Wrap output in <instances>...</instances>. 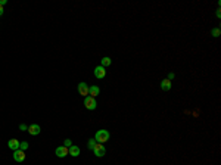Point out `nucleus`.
I'll return each mask as SVG.
<instances>
[{
  "label": "nucleus",
  "mask_w": 221,
  "mask_h": 165,
  "mask_svg": "<svg viewBox=\"0 0 221 165\" xmlns=\"http://www.w3.org/2000/svg\"><path fill=\"white\" fill-rule=\"evenodd\" d=\"M87 146H88V149H90V151H93V147L96 146V140L90 139V140H88V143H87Z\"/></svg>",
  "instance_id": "nucleus-14"
},
{
  "label": "nucleus",
  "mask_w": 221,
  "mask_h": 165,
  "mask_svg": "<svg viewBox=\"0 0 221 165\" xmlns=\"http://www.w3.org/2000/svg\"><path fill=\"white\" fill-rule=\"evenodd\" d=\"M111 64H112V59H111L109 56H105V58H102V60H100V66L106 68V66H109Z\"/></svg>",
  "instance_id": "nucleus-13"
},
{
  "label": "nucleus",
  "mask_w": 221,
  "mask_h": 165,
  "mask_svg": "<svg viewBox=\"0 0 221 165\" xmlns=\"http://www.w3.org/2000/svg\"><path fill=\"white\" fill-rule=\"evenodd\" d=\"M84 106L87 108L88 111H94V109H96V106H97L96 99H94V97H90V96L84 97Z\"/></svg>",
  "instance_id": "nucleus-2"
},
{
  "label": "nucleus",
  "mask_w": 221,
  "mask_h": 165,
  "mask_svg": "<svg viewBox=\"0 0 221 165\" xmlns=\"http://www.w3.org/2000/svg\"><path fill=\"white\" fill-rule=\"evenodd\" d=\"M19 130H21V131H28V126H25V124H21Z\"/></svg>",
  "instance_id": "nucleus-18"
},
{
  "label": "nucleus",
  "mask_w": 221,
  "mask_h": 165,
  "mask_svg": "<svg viewBox=\"0 0 221 165\" xmlns=\"http://www.w3.org/2000/svg\"><path fill=\"white\" fill-rule=\"evenodd\" d=\"M55 153H56L58 158H65V156H68V147H65V146H59V147H56Z\"/></svg>",
  "instance_id": "nucleus-5"
},
{
  "label": "nucleus",
  "mask_w": 221,
  "mask_h": 165,
  "mask_svg": "<svg viewBox=\"0 0 221 165\" xmlns=\"http://www.w3.org/2000/svg\"><path fill=\"white\" fill-rule=\"evenodd\" d=\"M14 159L16 161V162H22V161L25 159V152H24V151H21V149L14 151Z\"/></svg>",
  "instance_id": "nucleus-7"
},
{
  "label": "nucleus",
  "mask_w": 221,
  "mask_h": 165,
  "mask_svg": "<svg viewBox=\"0 0 221 165\" xmlns=\"http://www.w3.org/2000/svg\"><path fill=\"white\" fill-rule=\"evenodd\" d=\"M94 140L97 142V143H105V142H108L109 140V133L106 131V130H97L96 131V136H94Z\"/></svg>",
  "instance_id": "nucleus-1"
},
{
  "label": "nucleus",
  "mask_w": 221,
  "mask_h": 165,
  "mask_svg": "<svg viewBox=\"0 0 221 165\" xmlns=\"http://www.w3.org/2000/svg\"><path fill=\"white\" fill-rule=\"evenodd\" d=\"M63 146L69 149V147L72 146V140H71V139H65V140H63Z\"/></svg>",
  "instance_id": "nucleus-16"
},
{
  "label": "nucleus",
  "mask_w": 221,
  "mask_h": 165,
  "mask_svg": "<svg viewBox=\"0 0 221 165\" xmlns=\"http://www.w3.org/2000/svg\"><path fill=\"white\" fill-rule=\"evenodd\" d=\"M78 93H80L83 97H87L88 96V86L86 83H80V84H78Z\"/></svg>",
  "instance_id": "nucleus-6"
},
{
  "label": "nucleus",
  "mask_w": 221,
  "mask_h": 165,
  "mask_svg": "<svg viewBox=\"0 0 221 165\" xmlns=\"http://www.w3.org/2000/svg\"><path fill=\"white\" fill-rule=\"evenodd\" d=\"M6 5V0H0V6H5Z\"/></svg>",
  "instance_id": "nucleus-20"
},
{
  "label": "nucleus",
  "mask_w": 221,
  "mask_h": 165,
  "mask_svg": "<svg viewBox=\"0 0 221 165\" xmlns=\"http://www.w3.org/2000/svg\"><path fill=\"white\" fill-rule=\"evenodd\" d=\"M99 93H100V89H99L97 86L88 87V96H90V97H96Z\"/></svg>",
  "instance_id": "nucleus-11"
},
{
  "label": "nucleus",
  "mask_w": 221,
  "mask_h": 165,
  "mask_svg": "<svg viewBox=\"0 0 221 165\" xmlns=\"http://www.w3.org/2000/svg\"><path fill=\"white\" fill-rule=\"evenodd\" d=\"M211 34L214 35V37H220V34H221V31H220V28H214L212 31H211Z\"/></svg>",
  "instance_id": "nucleus-17"
},
{
  "label": "nucleus",
  "mask_w": 221,
  "mask_h": 165,
  "mask_svg": "<svg viewBox=\"0 0 221 165\" xmlns=\"http://www.w3.org/2000/svg\"><path fill=\"white\" fill-rule=\"evenodd\" d=\"M105 75H106V68H103V66H100V65L94 68V77H96V78L102 80V78H105Z\"/></svg>",
  "instance_id": "nucleus-4"
},
{
  "label": "nucleus",
  "mask_w": 221,
  "mask_h": 165,
  "mask_svg": "<svg viewBox=\"0 0 221 165\" xmlns=\"http://www.w3.org/2000/svg\"><path fill=\"white\" fill-rule=\"evenodd\" d=\"M68 155H71V156H74V158H77L78 155H80V147L78 146L72 145L69 149H68Z\"/></svg>",
  "instance_id": "nucleus-10"
},
{
  "label": "nucleus",
  "mask_w": 221,
  "mask_h": 165,
  "mask_svg": "<svg viewBox=\"0 0 221 165\" xmlns=\"http://www.w3.org/2000/svg\"><path fill=\"white\" fill-rule=\"evenodd\" d=\"M28 146H30V145H28L27 142H21V145H19V149H21V151H24V152H25V151H27V149H28Z\"/></svg>",
  "instance_id": "nucleus-15"
},
{
  "label": "nucleus",
  "mask_w": 221,
  "mask_h": 165,
  "mask_svg": "<svg viewBox=\"0 0 221 165\" xmlns=\"http://www.w3.org/2000/svg\"><path fill=\"white\" fill-rule=\"evenodd\" d=\"M41 128L39 124H31V126L28 127V133L31 134V136H37V134H40Z\"/></svg>",
  "instance_id": "nucleus-8"
},
{
  "label": "nucleus",
  "mask_w": 221,
  "mask_h": 165,
  "mask_svg": "<svg viewBox=\"0 0 221 165\" xmlns=\"http://www.w3.org/2000/svg\"><path fill=\"white\" fill-rule=\"evenodd\" d=\"M93 152H94V155H96L97 158H102V156H105L106 149H105V146L102 145V143H96V146L93 147Z\"/></svg>",
  "instance_id": "nucleus-3"
},
{
  "label": "nucleus",
  "mask_w": 221,
  "mask_h": 165,
  "mask_svg": "<svg viewBox=\"0 0 221 165\" xmlns=\"http://www.w3.org/2000/svg\"><path fill=\"white\" fill-rule=\"evenodd\" d=\"M171 87H173V83H171L170 80H162L161 81V89L162 90L168 92V90H171Z\"/></svg>",
  "instance_id": "nucleus-12"
},
{
  "label": "nucleus",
  "mask_w": 221,
  "mask_h": 165,
  "mask_svg": "<svg viewBox=\"0 0 221 165\" xmlns=\"http://www.w3.org/2000/svg\"><path fill=\"white\" fill-rule=\"evenodd\" d=\"M173 78H174V74H173V72H170V74H168V78H167V80H170V81H171Z\"/></svg>",
  "instance_id": "nucleus-19"
},
{
  "label": "nucleus",
  "mask_w": 221,
  "mask_h": 165,
  "mask_svg": "<svg viewBox=\"0 0 221 165\" xmlns=\"http://www.w3.org/2000/svg\"><path fill=\"white\" fill-rule=\"evenodd\" d=\"M3 12H5V10H3V6H0V16L3 15Z\"/></svg>",
  "instance_id": "nucleus-21"
},
{
  "label": "nucleus",
  "mask_w": 221,
  "mask_h": 165,
  "mask_svg": "<svg viewBox=\"0 0 221 165\" xmlns=\"http://www.w3.org/2000/svg\"><path fill=\"white\" fill-rule=\"evenodd\" d=\"M19 145L21 142L16 139H10L9 142H7V146H9V149H12V151H18L19 149Z\"/></svg>",
  "instance_id": "nucleus-9"
}]
</instances>
